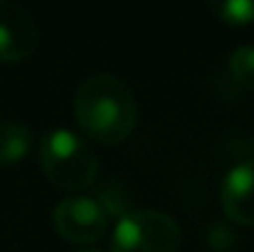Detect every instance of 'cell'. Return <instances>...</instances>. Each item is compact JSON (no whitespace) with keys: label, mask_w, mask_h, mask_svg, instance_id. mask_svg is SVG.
Segmentation results:
<instances>
[{"label":"cell","mask_w":254,"mask_h":252,"mask_svg":"<svg viewBox=\"0 0 254 252\" xmlns=\"http://www.w3.org/2000/svg\"><path fill=\"white\" fill-rule=\"evenodd\" d=\"M74 116L86 136L101 144H121L136 129V96L116 75H91L74 94Z\"/></svg>","instance_id":"1"},{"label":"cell","mask_w":254,"mask_h":252,"mask_svg":"<svg viewBox=\"0 0 254 252\" xmlns=\"http://www.w3.org/2000/svg\"><path fill=\"white\" fill-rule=\"evenodd\" d=\"M40 166L64 190H84L99 175V159L77 131L52 129L40 141Z\"/></svg>","instance_id":"2"},{"label":"cell","mask_w":254,"mask_h":252,"mask_svg":"<svg viewBox=\"0 0 254 252\" xmlns=\"http://www.w3.org/2000/svg\"><path fill=\"white\" fill-rule=\"evenodd\" d=\"M180 228L163 210L126 213L111 238V252H178Z\"/></svg>","instance_id":"3"},{"label":"cell","mask_w":254,"mask_h":252,"mask_svg":"<svg viewBox=\"0 0 254 252\" xmlns=\"http://www.w3.org/2000/svg\"><path fill=\"white\" fill-rule=\"evenodd\" d=\"M55 230L67 243H96L109 228V210L91 195H72L57 203L52 213Z\"/></svg>","instance_id":"4"},{"label":"cell","mask_w":254,"mask_h":252,"mask_svg":"<svg viewBox=\"0 0 254 252\" xmlns=\"http://www.w3.org/2000/svg\"><path fill=\"white\" fill-rule=\"evenodd\" d=\"M37 25L17 2L0 0V62H22L37 47Z\"/></svg>","instance_id":"5"},{"label":"cell","mask_w":254,"mask_h":252,"mask_svg":"<svg viewBox=\"0 0 254 252\" xmlns=\"http://www.w3.org/2000/svg\"><path fill=\"white\" fill-rule=\"evenodd\" d=\"M220 203L232 223L254 228V159L240 161L225 173Z\"/></svg>","instance_id":"6"},{"label":"cell","mask_w":254,"mask_h":252,"mask_svg":"<svg viewBox=\"0 0 254 252\" xmlns=\"http://www.w3.org/2000/svg\"><path fill=\"white\" fill-rule=\"evenodd\" d=\"M32 131L20 121H0V166H12L27 156Z\"/></svg>","instance_id":"7"},{"label":"cell","mask_w":254,"mask_h":252,"mask_svg":"<svg viewBox=\"0 0 254 252\" xmlns=\"http://www.w3.org/2000/svg\"><path fill=\"white\" fill-rule=\"evenodd\" d=\"M210 12L227 25H250L254 22V0H210Z\"/></svg>","instance_id":"8"},{"label":"cell","mask_w":254,"mask_h":252,"mask_svg":"<svg viewBox=\"0 0 254 252\" xmlns=\"http://www.w3.org/2000/svg\"><path fill=\"white\" fill-rule=\"evenodd\" d=\"M230 75L242 89L254 91V45H242L230 55Z\"/></svg>","instance_id":"9"},{"label":"cell","mask_w":254,"mask_h":252,"mask_svg":"<svg viewBox=\"0 0 254 252\" xmlns=\"http://www.w3.org/2000/svg\"><path fill=\"white\" fill-rule=\"evenodd\" d=\"M79 252H104V250H99V248H84V250H79Z\"/></svg>","instance_id":"10"}]
</instances>
